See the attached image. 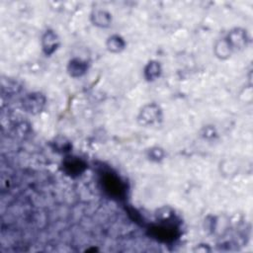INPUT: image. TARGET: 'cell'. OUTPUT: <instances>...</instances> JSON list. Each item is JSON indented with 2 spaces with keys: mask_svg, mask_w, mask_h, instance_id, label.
Here are the masks:
<instances>
[{
  "mask_svg": "<svg viewBox=\"0 0 253 253\" xmlns=\"http://www.w3.org/2000/svg\"><path fill=\"white\" fill-rule=\"evenodd\" d=\"M88 71L87 61L82 58L73 57L68 61L67 64V73L72 78H79L85 75Z\"/></svg>",
  "mask_w": 253,
  "mask_h": 253,
  "instance_id": "obj_8",
  "label": "cell"
},
{
  "mask_svg": "<svg viewBox=\"0 0 253 253\" xmlns=\"http://www.w3.org/2000/svg\"><path fill=\"white\" fill-rule=\"evenodd\" d=\"M136 121L139 126L144 127L158 126L163 121V110L155 102L146 103L139 109Z\"/></svg>",
  "mask_w": 253,
  "mask_h": 253,
  "instance_id": "obj_1",
  "label": "cell"
},
{
  "mask_svg": "<svg viewBox=\"0 0 253 253\" xmlns=\"http://www.w3.org/2000/svg\"><path fill=\"white\" fill-rule=\"evenodd\" d=\"M92 26L98 29H109L113 24V15L106 9L95 8L89 15Z\"/></svg>",
  "mask_w": 253,
  "mask_h": 253,
  "instance_id": "obj_5",
  "label": "cell"
},
{
  "mask_svg": "<svg viewBox=\"0 0 253 253\" xmlns=\"http://www.w3.org/2000/svg\"><path fill=\"white\" fill-rule=\"evenodd\" d=\"M61 44V40L58 34L52 30L47 29L43 32L41 38V46L45 56L53 55Z\"/></svg>",
  "mask_w": 253,
  "mask_h": 253,
  "instance_id": "obj_4",
  "label": "cell"
},
{
  "mask_svg": "<svg viewBox=\"0 0 253 253\" xmlns=\"http://www.w3.org/2000/svg\"><path fill=\"white\" fill-rule=\"evenodd\" d=\"M162 65L157 60H149L143 67L142 76L146 82H154L162 75Z\"/></svg>",
  "mask_w": 253,
  "mask_h": 253,
  "instance_id": "obj_6",
  "label": "cell"
},
{
  "mask_svg": "<svg viewBox=\"0 0 253 253\" xmlns=\"http://www.w3.org/2000/svg\"><path fill=\"white\" fill-rule=\"evenodd\" d=\"M212 51H213L214 56L219 60H227L234 54L224 37H222L214 42Z\"/></svg>",
  "mask_w": 253,
  "mask_h": 253,
  "instance_id": "obj_9",
  "label": "cell"
},
{
  "mask_svg": "<svg viewBox=\"0 0 253 253\" xmlns=\"http://www.w3.org/2000/svg\"><path fill=\"white\" fill-rule=\"evenodd\" d=\"M238 161L233 158H225L222 159L218 164V170L221 176L225 178L234 177L239 171Z\"/></svg>",
  "mask_w": 253,
  "mask_h": 253,
  "instance_id": "obj_10",
  "label": "cell"
},
{
  "mask_svg": "<svg viewBox=\"0 0 253 253\" xmlns=\"http://www.w3.org/2000/svg\"><path fill=\"white\" fill-rule=\"evenodd\" d=\"M105 46L110 53L120 54L126 48V42L121 35L113 34L107 38Z\"/></svg>",
  "mask_w": 253,
  "mask_h": 253,
  "instance_id": "obj_7",
  "label": "cell"
},
{
  "mask_svg": "<svg viewBox=\"0 0 253 253\" xmlns=\"http://www.w3.org/2000/svg\"><path fill=\"white\" fill-rule=\"evenodd\" d=\"M21 104L26 113L30 115H39L45 108L46 97L39 91L29 92L24 95Z\"/></svg>",
  "mask_w": 253,
  "mask_h": 253,
  "instance_id": "obj_3",
  "label": "cell"
},
{
  "mask_svg": "<svg viewBox=\"0 0 253 253\" xmlns=\"http://www.w3.org/2000/svg\"><path fill=\"white\" fill-rule=\"evenodd\" d=\"M233 53L244 50L250 43V36L246 29L241 27H234L230 29L224 36Z\"/></svg>",
  "mask_w": 253,
  "mask_h": 253,
  "instance_id": "obj_2",
  "label": "cell"
},
{
  "mask_svg": "<svg viewBox=\"0 0 253 253\" xmlns=\"http://www.w3.org/2000/svg\"><path fill=\"white\" fill-rule=\"evenodd\" d=\"M146 157L151 162L159 163L166 158V151L161 146L155 145L146 150Z\"/></svg>",
  "mask_w": 253,
  "mask_h": 253,
  "instance_id": "obj_11",
  "label": "cell"
}]
</instances>
